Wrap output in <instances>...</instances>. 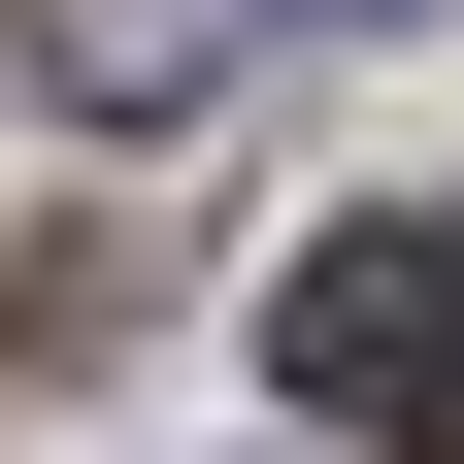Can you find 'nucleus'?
I'll return each instance as SVG.
<instances>
[{"label": "nucleus", "mask_w": 464, "mask_h": 464, "mask_svg": "<svg viewBox=\"0 0 464 464\" xmlns=\"http://www.w3.org/2000/svg\"><path fill=\"white\" fill-rule=\"evenodd\" d=\"M266 365H299V431H365V464H464V199H365V232H299Z\"/></svg>", "instance_id": "obj_1"}, {"label": "nucleus", "mask_w": 464, "mask_h": 464, "mask_svg": "<svg viewBox=\"0 0 464 464\" xmlns=\"http://www.w3.org/2000/svg\"><path fill=\"white\" fill-rule=\"evenodd\" d=\"M232 67H266V0H34V100L67 133H199Z\"/></svg>", "instance_id": "obj_2"}]
</instances>
